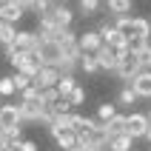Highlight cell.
Wrapping results in <instances>:
<instances>
[{
    "label": "cell",
    "mask_w": 151,
    "mask_h": 151,
    "mask_svg": "<svg viewBox=\"0 0 151 151\" xmlns=\"http://www.w3.org/2000/svg\"><path fill=\"white\" fill-rule=\"evenodd\" d=\"M117 68H114V77H117L123 86H128L131 80H134L143 68H140V63H137V57L131 54V51H117Z\"/></svg>",
    "instance_id": "cell-1"
},
{
    "label": "cell",
    "mask_w": 151,
    "mask_h": 151,
    "mask_svg": "<svg viewBox=\"0 0 151 151\" xmlns=\"http://www.w3.org/2000/svg\"><path fill=\"white\" fill-rule=\"evenodd\" d=\"M148 117H145V111H128L126 114V134L131 140H143L145 131H148Z\"/></svg>",
    "instance_id": "cell-2"
},
{
    "label": "cell",
    "mask_w": 151,
    "mask_h": 151,
    "mask_svg": "<svg viewBox=\"0 0 151 151\" xmlns=\"http://www.w3.org/2000/svg\"><path fill=\"white\" fill-rule=\"evenodd\" d=\"M94 57H97V66H100V71H109V74H114V68H117V51L111 49V46H106L103 43L100 49L94 51Z\"/></svg>",
    "instance_id": "cell-3"
},
{
    "label": "cell",
    "mask_w": 151,
    "mask_h": 151,
    "mask_svg": "<svg viewBox=\"0 0 151 151\" xmlns=\"http://www.w3.org/2000/svg\"><path fill=\"white\" fill-rule=\"evenodd\" d=\"M34 57H37V63L40 66H57V60H60V49H57V43H51L46 40L37 51H32Z\"/></svg>",
    "instance_id": "cell-4"
},
{
    "label": "cell",
    "mask_w": 151,
    "mask_h": 151,
    "mask_svg": "<svg viewBox=\"0 0 151 151\" xmlns=\"http://www.w3.org/2000/svg\"><path fill=\"white\" fill-rule=\"evenodd\" d=\"M100 46H103V37L97 34V29H88V32L77 34V49L83 51V54H94Z\"/></svg>",
    "instance_id": "cell-5"
},
{
    "label": "cell",
    "mask_w": 151,
    "mask_h": 151,
    "mask_svg": "<svg viewBox=\"0 0 151 151\" xmlns=\"http://www.w3.org/2000/svg\"><path fill=\"white\" fill-rule=\"evenodd\" d=\"M128 86L134 88V94L140 97V100H151V68H143Z\"/></svg>",
    "instance_id": "cell-6"
},
{
    "label": "cell",
    "mask_w": 151,
    "mask_h": 151,
    "mask_svg": "<svg viewBox=\"0 0 151 151\" xmlns=\"http://www.w3.org/2000/svg\"><path fill=\"white\" fill-rule=\"evenodd\" d=\"M12 126H20V100L3 103V109H0V128H12Z\"/></svg>",
    "instance_id": "cell-7"
},
{
    "label": "cell",
    "mask_w": 151,
    "mask_h": 151,
    "mask_svg": "<svg viewBox=\"0 0 151 151\" xmlns=\"http://www.w3.org/2000/svg\"><path fill=\"white\" fill-rule=\"evenodd\" d=\"M57 80H60V71H57V68H54V66H43L40 74L34 77L32 83L43 91V88H54V86H57Z\"/></svg>",
    "instance_id": "cell-8"
},
{
    "label": "cell",
    "mask_w": 151,
    "mask_h": 151,
    "mask_svg": "<svg viewBox=\"0 0 151 151\" xmlns=\"http://www.w3.org/2000/svg\"><path fill=\"white\" fill-rule=\"evenodd\" d=\"M23 14H26V9L17 6V3H12V0L0 6V20H3V23H9V26H17L20 20H23Z\"/></svg>",
    "instance_id": "cell-9"
},
{
    "label": "cell",
    "mask_w": 151,
    "mask_h": 151,
    "mask_svg": "<svg viewBox=\"0 0 151 151\" xmlns=\"http://www.w3.org/2000/svg\"><path fill=\"white\" fill-rule=\"evenodd\" d=\"M51 14H54V26H57V29H71V23H74V9L68 6V3L54 6Z\"/></svg>",
    "instance_id": "cell-10"
},
{
    "label": "cell",
    "mask_w": 151,
    "mask_h": 151,
    "mask_svg": "<svg viewBox=\"0 0 151 151\" xmlns=\"http://www.w3.org/2000/svg\"><path fill=\"white\" fill-rule=\"evenodd\" d=\"M128 37L151 40V20H148V17H134V20H131V32H128Z\"/></svg>",
    "instance_id": "cell-11"
},
{
    "label": "cell",
    "mask_w": 151,
    "mask_h": 151,
    "mask_svg": "<svg viewBox=\"0 0 151 151\" xmlns=\"http://www.w3.org/2000/svg\"><path fill=\"white\" fill-rule=\"evenodd\" d=\"M106 9H109V17H123V14H131L134 9V0H106Z\"/></svg>",
    "instance_id": "cell-12"
},
{
    "label": "cell",
    "mask_w": 151,
    "mask_h": 151,
    "mask_svg": "<svg viewBox=\"0 0 151 151\" xmlns=\"http://www.w3.org/2000/svg\"><path fill=\"white\" fill-rule=\"evenodd\" d=\"M40 68H43V66L37 63V57H34L32 51H29V54L23 57V63H20V66H17L14 71H17V74H26V77H32V80H34V77L40 74Z\"/></svg>",
    "instance_id": "cell-13"
},
{
    "label": "cell",
    "mask_w": 151,
    "mask_h": 151,
    "mask_svg": "<svg viewBox=\"0 0 151 151\" xmlns=\"http://www.w3.org/2000/svg\"><path fill=\"white\" fill-rule=\"evenodd\" d=\"M51 140H54V143H57V148H63V151H71V148H77V131H71V128H66V131L54 134Z\"/></svg>",
    "instance_id": "cell-14"
},
{
    "label": "cell",
    "mask_w": 151,
    "mask_h": 151,
    "mask_svg": "<svg viewBox=\"0 0 151 151\" xmlns=\"http://www.w3.org/2000/svg\"><path fill=\"white\" fill-rule=\"evenodd\" d=\"M134 143H137V140H131L128 134H117V137L109 140L106 151H134Z\"/></svg>",
    "instance_id": "cell-15"
},
{
    "label": "cell",
    "mask_w": 151,
    "mask_h": 151,
    "mask_svg": "<svg viewBox=\"0 0 151 151\" xmlns=\"http://www.w3.org/2000/svg\"><path fill=\"white\" fill-rule=\"evenodd\" d=\"M106 126V134H109V140L111 137H117V134H126V114H114V117L109 120V123H103Z\"/></svg>",
    "instance_id": "cell-16"
},
{
    "label": "cell",
    "mask_w": 151,
    "mask_h": 151,
    "mask_svg": "<svg viewBox=\"0 0 151 151\" xmlns=\"http://www.w3.org/2000/svg\"><path fill=\"white\" fill-rule=\"evenodd\" d=\"M137 100H140V97L134 94V88H131V86H123V88H120V94H117V106H123V109H131V111H134Z\"/></svg>",
    "instance_id": "cell-17"
},
{
    "label": "cell",
    "mask_w": 151,
    "mask_h": 151,
    "mask_svg": "<svg viewBox=\"0 0 151 151\" xmlns=\"http://www.w3.org/2000/svg\"><path fill=\"white\" fill-rule=\"evenodd\" d=\"M74 86H77L74 74H60V80H57V86H54V88H57V94L63 97V100H66L68 94L74 91Z\"/></svg>",
    "instance_id": "cell-18"
},
{
    "label": "cell",
    "mask_w": 151,
    "mask_h": 151,
    "mask_svg": "<svg viewBox=\"0 0 151 151\" xmlns=\"http://www.w3.org/2000/svg\"><path fill=\"white\" fill-rule=\"evenodd\" d=\"M77 9H80L83 17H94L103 9V0H77Z\"/></svg>",
    "instance_id": "cell-19"
},
{
    "label": "cell",
    "mask_w": 151,
    "mask_h": 151,
    "mask_svg": "<svg viewBox=\"0 0 151 151\" xmlns=\"http://www.w3.org/2000/svg\"><path fill=\"white\" fill-rule=\"evenodd\" d=\"M54 68H57L60 74H74L77 68H80V57H60Z\"/></svg>",
    "instance_id": "cell-20"
},
{
    "label": "cell",
    "mask_w": 151,
    "mask_h": 151,
    "mask_svg": "<svg viewBox=\"0 0 151 151\" xmlns=\"http://www.w3.org/2000/svg\"><path fill=\"white\" fill-rule=\"evenodd\" d=\"M14 34H17V26H9V23L0 20V46H3V49L14 43Z\"/></svg>",
    "instance_id": "cell-21"
},
{
    "label": "cell",
    "mask_w": 151,
    "mask_h": 151,
    "mask_svg": "<svg viewBox=\"0 0 151 151\" xmlns=\"http://www.w3.org/2000/svg\"><path fill=\"white\" fill-rule=\"evenodd\" d=\"M0 134H3V140H6L9 145H17L20 140H23V126H12V128H3Z\"/></svg>",
    "instance_id": "cell-22"
},
{
    "label": "cell",
    "mask_w": 151,
    "mask_h": 151,
    "mask_svg": "<svg viewBox=\"0 0 151 151\" xmlns=\"http://www.w3.org/2000/svg\"><path fill=\"white\" fill-rule=\"evenodd\" d=\"M114 114H117V103H100V109H97V120L100 123H109Z\"/></svg>",
    "instance_id": "cell-23"
},
{
    "label": "cell",
    "mask_w": 151,
    "mask_h": 151,
    "mask_svg": "<svg viewBox=\"0 0 151 151\" xmlns=\"http://www.w3.org/2000/svg\"><path fill=\"white\" fill-rule=\"evenodd\" d=\"M80 68H83L86 74H100V66H97V57L94 54H83L80 57Z\"/></svg>",
    "instance_id": "cell-24"
},
{
    "label": "cell",
    "mask_w": 151,
    "mask_h": 151,
    "mask_svg": "<svg viewBox=\"0 0 151 151\" xmlns=\"http://www.w3.org/2000/svg\"><path fill=\"white\" fill-rule=\"evenodd\" d=\"M137 63H140V68H151V43H145L140 51H134Z\"/></svg>",
    "instance_id": "cell-25"
},
{
    "label": "cell",
    "mask_w": 151,
    "mask_h": 151,
    "mask_svg": "<svg viewBox=\"0 0 151 151\" xmlns=\"http://www.w3.org/2000/svg\"><path fill=\"white\" fill-rule=\"evenodd\" d=\"M17 88H14V80H12V74L0 77V97H14Z\"/></svg>",
    "instance_id": "cell-26"
},
{
    "label": "cell",
    "mask_w": 151,
    "mask_h": 151,
    "mask_svg": "<svg viewBox=\"0 0 151 151\" xmlns=\"http://www.w3.org/2000/svg\"><path fill=\"white\" fill-rule=\"evenodd\" d=\"M66 100L71 103V109H80V106L86 103V88H83V86H74V91L68 94Z\"/></svg>",
    "instance_id": "cell-27"
},
{
    "label": "cell",
    "mask_w": 151,
    "mask_h": 151,
    "mask_svg": "<svg viewBox=\"0 0 151 151\" xmlns=\"http://www.w3.org/2000/svg\"><path fill=\"white\" fill-rule=\"evenodd\" d=\"M131 20H134V14H123V17H114V29H117L120 34H126L131 32Z\"/></svg>",
    "instance_id": "cell-28"
},
{
    "label": "cell",
    "mask_w": 151,
    "mask_h": 151,
    "mask_svg": "<svg viewBox=\"0 0 151 151\" xmlns=\"http://www.w3.org/2000/svg\"><path fill=\"white\" fill-rule=\"evenodd\" d=\"M71 111H74V109H71V103L63 100V97H60V100L51 106V114H54V117H60V114H71Z\"/></svg>",
    "instance_id": "cell-29"
},
{
    "label": "cell",
    "mask_w": 151,
    "mask_h": 151,
    "mask_svg": "<svg viewBox=\"0 0 151 151\" xmlns=\"http://www.w3.org/2000/svg\"><path fill=\"white\" fill-rule=\"evenodd\" d=\"M34 100H40V88L32 83L26 91H20V103H34Z\"/></svg>",
    "instance_id": "cell-30"
},
{
    "label": "cell",
    "mask_w": 151,
    "mask_h": 151,
    "mask_svg": "<svg viewBox=\"0 0 151 151\" xmlns=\"http://www.w3.org/2000/svg\"><path fill=\"white\" fill-rule=\"evenodd\" d=\"M57 100H60L57 88H43V91H40V103H46L49 109H51V106H54V103H57Z\"/></svg>",
    "instance_id": "cell-31"
},
{
    "label": "cell",
    "mask_w": 151,
    "mask_h": 151,
    "mask_svg": "<svg viewBox=\"0 0 151 151\" xmlns=\"http://www.w3.org/2000/svg\"><path fill=\"white\" fill-rule=\"evenodd\" d=\"M12 80H14V88H17V94L20 91H26V88H29V86H32V77H26V74H12Z\"/></svg>",
    "instance_id": "cell-32"
},
{
    "label": "cell",
    "mask_w": 151,
    "mask_h": 151,
    "mask_svg": "<svg viewBox=\"0 0 151 151\" xmlns=\"http://www.w3.org/2000/svg\"><path fill=\"white\" fill-rule=\"evenodd\" d=\"M37 148H40V145L34 143V140H26V137L17 143V151H37Z\"/></svg>",
    "instance_id": "cell-33"
},
{
    "label": "cell",
    "mask_w": 151,
    "mask_h": 151,
    "mask_svg": "<svg viewBox=\"0 0 151 151\" xmlns=\"http://www.w3.org/2000/svg\"><path fill=\"white\" fill-rule=\"evenodd\" d=\"M12 3H17V6H23V9H32L34 6V0H12Z\"/></svg>",
    "instance_id": "cell-34"
},
{
    "label": "cell",
    "mask_w": 151,
    "mask_h": 151,
    "mask_svg": "<svg viewBox=\"0 0 151 151\" xmlns=\"http://www.w3.org/2000/svg\"><path fill=\"white\" fill-rule=\"evenodd\" d=\"M143 140H145V143L151 145V126H148V131H145V137H143Z\"/></svg>",
    "instance_id": "cell-35"
},
{
    "label": "cell",
    "mask_w": 151,
    "mask_h": 151,
    "mask_svg": "<svg viewBox=\"0 0 151 151\" xmlns=\"http://www.w3.org/2000/svg\"><path fill=\"white\" fill-rule=\"evenodd\" d=\"M71 151H100V148H80V145H77V148H71Z\"/></svg>",
    "instance_id": "cell-36"
},
{
    "label": "cell",
    "mask_w": 151,
    "mask_h": 151,
    "mask_svg": "<svg viewBox=\"0 0 151 151\" xmlns=\"http://www.w3.org/2000/svg\"><path fill=\"white\" fill-rule=\"evenodd\" d=\"M6 151H17V145H9V148H6Z\"/></svg>",
    "instance_id": "cell-37"
},
{
    "label": "cell",
    "mask_w": 151,
    "mask_h": 151,
    "mask_svg": "<svg viewBox=\"0 0 151 151\" xmlns=\"http://www.w3.org/2000/svg\"><path fill=\"white\" fill-rule=\"evenodd\" d=\"M145 117H148V123H151V109H148V111H145Z\"/></svg>",
    "instance_id": "cell-38"
},
{
    "label": "cell",
    "mask_w": 151,
    "mask_h": 151,
    "mask_svg": "<svg viewBox=\"0 0 151 151\" xmlns=\"http://www.w3.org/2000/svg\"><path fill=\"white\" fill-rule=\"evenodd\" d=\"M63 3H68V0H57V6H63Z\"/></svg>",
    "instance_id": "cell-39"
},
{
    "label": "cell",
    "mask_w": 151,
    "mask_h": 151,
    "mask_svg": "<svg viewBox=\"0 0 151 151\" xmlns=\"http://www.w3.org/2000/svg\"><path fill=\"white\" fill-rule=\"evenodd\" d=\"M0 109H3V97H0Z\"/></svg>",
    "instance_id": "cell-40"
},
{
    "label": "cell",
    "mask_w": 151,
    "mask_h": 151,
    "mask_svg": "<svg viewBox=\"0 0 151 151\" xmlns=\"http://www.w3.org/2000/svg\"><path fill=\"white\" fill-rule=\"evenodd\" d=\"M3 3H9V0H0V6H3Z\"/></svg>",
    "instance_id": "cell-41"
},
{
    "label": "cell",
    "mask_w": 151,
    "mask_h": 151,
    "mask_svg": "<svg viewBox=\"0 0 151 151\" xmlns=\"http://www.w3.org/2000/svg\"><path fill=\"white\" fill-rule=\"evenodd\" d=\"M0 131H3V128H0Z\"/></svg>",
    "instance_id": "cell-42"
}]
</instances>
